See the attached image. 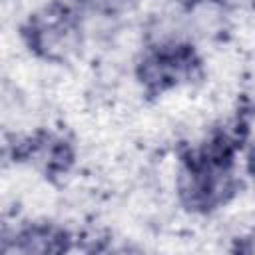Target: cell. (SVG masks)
<instances>
[{"mask_svg": "<svg viewBox=\"0 0 255 255\" xmlns=\"http://www.w3.org/2000/svg\"><path fill=\"white\" fill-rule=\"evenodd\" d=\"M199 70V62L189 46L163 42L153 52H149L139 68L137 76L139 82L145 86L147 92H163L179 82L191 80Z\"/></svg>", "mask_w": 255, "mask_h": 255, "instance_id": "obj_2", "label": "cell"}, {"mask_svg": "<svg viewBox=\"0 0 255 255\" xmlns=\"http://www.w3.org/2000/svg\"><path fill=\"white\" fill-rule=\"evenodd\" d=\"M24 38L38 56L60 62L80 48V26L66 6L52 4L28 20Z\"/></svg>", "mask_w": 255, "mask_h": 255, "instance_id": "obj_1", "label": "cell"}, {"mask_svg": "<svg viewBox=\"0 0 255 255\" xmlns=\"http://www.w3.org/2000/svg\"><path fill=\"white\" fill-rule=\"evenodd\" d=\"M249 169H251V173L255 175V147H253V151H251V155H249Z\"/></svg>", "mask_w": 255, "mask_h": 255, "instance_id": "obj_4", "label": "cell"}, {"mask_svg": "<svg viewBox=\"0 0 255 255\" xmlns=\"http://www.w3.org/2000/svg\"><path fill=\"white\" fill-rule=\"evenodd\" d=\"M68 233L54 225H30L16 235V249L22 253H60L68 249Z\"/></svg>", "mask_w": 255, "mask_h": 255, "instance_id": "obj_3", "label": "cell"}]
</instances>
